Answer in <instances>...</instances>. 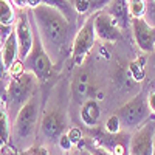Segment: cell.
Here are the masks:
<instances>
[{
	"label": "cell",
	"instance_id": "8",
	"mask_svg": "<svg viewBox=\"0 0 155 155\" xmlns=\"http://www.w3.org/2000/svg\"><path fill=\"white\" fill-rule=\"evenodd\" d=\"M14 33L19 44V59L23 61L30 54L34 44V25L30 16V8L19 9L14 22Z\"/></svg>",
	"mask_w": 155,
	"mask_h": 155
},
{
	"label": "cell",
	"instance_id": "28",
	"mask_svg": "<svg viewBox=\"0 0 155 155\" xmlns=\"http://www.w3.org/2000/svg\"><path fill=\"white\" fill-rule=\"evenodd\" d=\"M90 2H92V9H96V8H102L109 5L110 0H90Z\"/></svg>",
	"mask_w": 155,
	"mask_h": 155
},
{
	"label": "cell",
	"instance_id": "17",
	"mask_svg": "<svg viewBox=\"0 0 155 155\" xmlns=\"http://www.w3.org/2000/svg\"><path fill=\"white\" fill-rule=\"evenodd\" d=\"M11 127H12V121L8 115L6 106L0 107V140L3 141V144H9L11 141Z\"/></svg>",
	"mask_w": 155,
	"mask_h": 155
},
{
	"label": "cell",
	"instance_id": "11",
	"mask_svg": "<svg viewBox=\"0 0 155 155\" xmlns=\"http://www.w3.org/2000/svg\"><path fill=\"white\" fill-rule=\"evenodd\" d=\"M123 28L106 9H101L95 14V33L96 37L104 42H116L121 37Z\"/></svg>",
	"mask_w": 155,
	"mask_h": 155
},
{
	"label": "cell",
	"instance_id": "36",
	"mask_svg": "<svg viewBox=\"0 0 155 155\" xmlns=\"http://www.w3.org/2000/svg\"><path fill=\"white\" fill-rule=\"evenodd\" d=\"M0 155H3V153H2V152H0Z\"/></svg>",
	"mask_w": 155,
	"mask_h": 155
},
{
	"label": "cell",
	"instance_id": "30",
	"mask_svg": "<svg viewBox=\"0 0 155 155\" xmlns=\"http://www.w3.org/2000/svg\"><path fill=\"white\" fill-rule=\"evenodd\" d=\"M8 73V68H6V65H5V62H3V59H2V54H0V81L3 79V76Z\"/></svg>",
	"mask_w": 155,
	"mask_h": 155
},
{
	"label": "cell",
	"instance_id": "3",
	"mask_svg": "<svg viewBox=\"0 0 155 155\" xmlns=\"http://www.w3.org/2000/svg\"><path fill=\"white\" fill-rule=\"evenodd\" d=\"M37 84L39 79L31 71H23L20 76L9 78L5 96H6V110L11 121H14L19 110L37 92Z\"/></svg>",
	"mask_w": 155,
	"mask_h": 155
},
{
	"label": "cell",
	"instance_id": "9",
	"mask_svg": "<svg viewBox=\"0 0 155 155\" xmlns=\"http://www.w3.org/2000/svg\"><path fill=\"white\" fill-rule=\"evenodd\" d=\"M67 130V118L64 112L58 107L45 110L44 116L41 118L39 134L47 143H58L59 137Z\"/></svg>",
	"mask_w": 155,
	"mask_h": 155
},
{
	"label": "cell",
	"instance_id": "27",
	"mask_svg": "<svg viewBox=\"0 0 155 155\" xmlns=\"http://www.w3.org/2000/svg\"><path fill=\"white\" fill-rule=\"evenodd\" d=\"M147 106H149L150 112L155 113V92H150L147 95Z\"/></svg>",
	"mask_w": 155,
	"mask_h": 155
},
{
	"label": "cell",
	"instance_id": "33",
	"mask_svg": "<svg viewBox=\"0 0 155 155\" xmlns=\"http://www.w3.org/2000/svg\"><path fill=\"white\" fill-rule=\"evenodd\" d=\"M153 146H155V140H153ZM153 155H155V152H153Z\"/></svg>",
	"mask_w": 155,
	"mask_h": 155
},
{
	"label": "cell",
	"instance_id": "6",
	"mask_svg": "<svg viewBox=\"0 0 155 155\" xmlns=\"http://www.w3.org/2000/svg\"><path fill=\"white\" fill-rule=\"evenodd\" d=\"M95 39H96V33H95V14H93L82 23V27L78 30V33L73 37L70 54L76 67H81L84 64L87 54L95 45Z\"/></svg>",
	"mask_w": 155,
	"mask_h": 155
},
{
	"label": "cell",
	"instance_id": "7",
	"mask_svg": "<svg viewBox=\"0 0 155 155\" xmlns=\"http://www.w3.org/2000/svg\"><path fill=\"white\" fill-rule=\"evenodd\" d=\"M155 113L150 115V118L135 129L130 135L129 141V155H153L155 146Z\"/></svg>",
	"mask_w": 155,
	"mask_h": 155
},
{
	"label": "cell",
	"instance_id": "19",
	"mask_svg": "<svg viewBox=\"0 0 155 155\" xmlns=\"http://www.w3.org/2000/svg\"><path fill=\"white\" fill-rule=\"evenodd\" d=\"M76 147H78V150L85 147V149H88L90 152H92L93 155H113L109 149H106V147H102V146L96 144L92 138H88V140H87V138H82V141H81V143L78 144Z\"/></svg>",
	"mask_w": 155,
	"mask_h": 155
},
{
	"label": "cell",
	"instance_id": "38",
	"mask_svg": "<svg viewBox=\"0 0 155 155\" xmlns=\"http://www.w3.org/2000/svg\"><path fill=\"white\" fill-rule=\"evenodd\" d=\"M152 2H155V0H152Z\"/></svg>",
	"mask_w": 155,
	"mask_h": 155
},
{
	"label": "cell",
	"instance_id": "29",
	"mask_svg": "<svg viewBox=\"0 0 155 155\" xmlns=\"http://www.w3.org/2000/svg\"><path fill=\"white\" fill-rule=\"evenodd\" d=\"M12 5H14L17 9H22V8H28V2L30 0H11Z\"/></svg>",
	"mask_w": 155,
	"mask_h": 155
},
{
	"label": "cell",
	"instance_id": "14",
	"mask_svg": "<svg viewBox=\"0 0 155 155\" xmlns=\"http://www.w3.org/2000/svg\"><path fill=\"white\" fill-rule=\"evenodd\" d=\"M109 14L120 23V27L124 30L130 23V14H129L127 0H110L109 5L104 8Z\"/></svg>",
	"mask_w": 155,
	"mask_h": 155
},
{
	"label": "cell",
	"instance_id": "12",
	"mask_svg": "<svg viewBox=\"0 0 155 155\" xmlns=\"http://www.w3.org/2000/svg\"><path fill=\"white\" fill-rule=\"evenodd\" d=\"M79 116H81V121L87 126V127H98L99 118H101V106L96 99L88 98L85 99L81 109H79Z\"/></svg>",
	"mask_w": 155,
	"mask_h": 155
},
{
	"label": "cell",
	"instance_id": "37",
	"mask_svg": "<svg viewBox=\"0 0 155 155\" xmlns=\"http://www.w3.org/2000/svg\"><path fill=\"white\" fill-rule=\"evenodd\" d=\"M64 155H67V152H65V153H64Z\"/></svg>",
	"mask_w": 155,
	"mask_h": 155
},
{
	"label": "cell",
	"instance_id": "34",
	"mask_svg": "<svg viewBox=\"0 0 155 155\" xmlns=\"http://www.w3.org/2000/svg\"><path fill=\"white\" fill-rule=\"evenodd\" d=\"M0 48H2V41H0Z\"/></svg>",
	"mask_w": 155,
	"mask_h": 155
},
{
	"label": "cell",
	"instance_id": "32",
	"mask_svg": "<svg viewBox=\"0 0 155 155\" xmlns=\"http://www.w3.org/2000/svg\"><path fill=\"white\" fill-rule=\"evenodd\" d=\"M3 146H5V144H3V141H2V140H0V149H2Z\"/></svg>",
	"mask_w": 155,
	"mask_h": 155
},
{
	"label": "cell",
	"instance_id": "31",
	"mask_svg": "<svg viewBox=\"0 0 155 155\" xmlns=\"http://www.w3.org/2000/svg\"><path fill=\"white\" fill-rule=\"evenodd\" d=\"M78 155H93V153L90 152L88 149H85V147H84V149H79V150H78Z\"/></svg>",
	"mask_w": 155,
	"mask_h": 155
},
{
	"label": "cell",
	"instance_id": "25",
	"mask_svg": "<svg viewBox=\"0 0 155 155\" xmlns=\"http://www.w3.org/2000/svg\"><path fill=\"white\" fill-rule=\"evenodd\" d=\"M23 71H27V70H25V67H23V61H20V59H17V61L8 68V74H9V78L20 76Z\"/></svg>",
	"mask_w": 155,
	"mask_h": 155
},
{
	"label": "cell",
	"instance_id": "26",
	"mask_svg": "<svg viewBox=\"0 0 155 155\" xmlns=\"http://www.w3.org/2000/svg\"><path fill=\"white\" fill-rule=\"evenodd\" d=\"M58 146H59V149L64 150V152H70V150H71L73 144H71V141H70V138H68V135H67L65 132H64V134L59 137V140H58Z\"/></svg>",
	"mask_w": 155,
	"mask_h": 155
},
{
	"label": "cell",
	"instance_id": "24",
	"mask_svg": "<svg viewBox=\"0 0 155 155\" xmlns=\"http://www.w3.org/2000/svg\"><path fill=\"white\" fill-rule=\"evenodd\" d=\"M73 6H74L78 14L82 16V14H87V12L92 9V2H90V0H74Z\"/></svg>",
	"mask_w": 155,
	"mask_h": 155
},
{
	"label": "cell",
	"instance_id": "1",
	"mask_svg": "<svg viewBox=\"0 0 155 155\" xmlns=\"http://www.w3.org/2000/svg\"><path fill=\"white\" fill-rule=\"evenodd\" d=\"M30 16L41 37V42L53 64L54 65L62 64L68 50L71 53L70 47L73 44L71 37H74L71 34L74 23H71L59 9L44 3L30 8Z\"/></svg>",
	"mask_w": 155,
	"mask_h": 155
},
{
	"label": "cell",
	"instance_id": "18",
	"mask_svg": "<svg viewBox=\"0 0 155 155\" xmlns=\"http://www.w3.org/2000/svg\"><path fill=\"white\" fill-rule=\"evenodd\" d=\"M16 16V6L11 0H0V25H14Z\"/></svg>",
	"mask_w": 155,
	"mask_h": 155
},
{
	"label": "cell",
	"instance_id": "22",
	"mask_svg": "<svg viewBox=\"0 0 155 155\" xmlns=\"http://www.w3.org/2000/svg\"><path fill=\"white\" fill-rule=\"evenodd\" d=\"M65 134L68 135V138H70V141H71V144L73 146H78L82 141V138H84V134H82V130L79 127H71V129H67L65 130Z\"/></svg>",
	"mask_w": 155,
	"mask_h": 155
},
{
	"label": "cell",
	"instance_id": "35",
	"mask_svg": "<svg viewBox=\"0 0 155 155\" xmlns=\"http://www.w3.org/2000/svg\"><path fill=\"white\" fill-rule=\"evenodd\" d=\"M70 2H71V3H73V2H74V0H70Z\"/></svg>",
	"mask_w": 155,
	"mask_h": 155
},
{
	"label": "cell",
	"instance_id": "16",
	"mask_svg": "<svg viewBox=\"0 0 155 155\" xmlns=\"http://www.w3.org/2000/svg\"><path fill=\"white\" fill-rule=\"evenodd\" d=\"M90 92V82H88V74L85 70H79L74 78H73V84H71V93L73 98L79 102H84V99L88 96Z\"/></svg>",
	"mask_w": 155,
	"mask_h": 155
},
{
	"label": "cell",
	"instance_id": "21",
	"mask_svg": "<svg viewBox=\"0 0 155 155\" xmlns=\"http://www.w3.org/2000/svg\"><path fill=\"white\" fill-rule=\"evenodd\" d=\"M104 129L109 132V134H118L123 130V127H121V121H120V116L118 115H112L109 116V118L106 120L104 123Z\"/></svg>",
	"mask_w": 155,
	"mask_h": 155
},
{
	"label": "cell",
	"instance_id": "10",
	"mask_svg": "<svg viewBox=\"0 0 155 155\" xmlns=\"http://www.w3.org/2000/svg\"><path fill=\"white\" fill-rule=\"evenodd\" d=\"M130 28L137 47L143 53H155V25H150L144 17H132Z\"/></svg>",
	"mask_w": 155,
	"mask_h": 155
},
{
	"label": "cell",
	"instance_id": "5",
	"mask_svg": "<svg viewBox=\"0 0 155 155\" xmlns=\"http://www.w3.org/2000/svg\"><path fill=\"white\" fill-rule=\"evenodd\" d=\"M34 25V23H33ZM53 61L48 56V53L45 51L42 42H41V37H39L36 28H34V44H33V48L30 51V54L23 59V67L27 71H31L39 82H45L50 74H51V70H53Z\"/></svg>",
	"mask_w": 155,
	"mask_h": 155
},
{
	"label": "cell",
	"instance_id": "15",
	"mask_svg": "<svg viewBox=\"0 0 155 155\" xmlns=\"http://www.w3.org/2000/svg\"><path fill=\"white\" fill-rule=\"evenodd\" d=\"M0 54H2V59L5 62L6 68H9L12 64L19 59V44H17V37H16V33L14 31H12L6 37V41L2 44Z\"/></svg>",
	"mask_w": 155,
	"mask_h": 155
},
{
	"label": "cell",
	"instance_id": "4",
	"mask_svg": "<svg viewBox=\"0 0 155 155\" xmlns=\"http://www.w3.org/2000/svg\"><path fill=\"white\" fill-rule=\"evenodd\" d=\"M116 115L120 116L121 121V127L123 130H135L141 124H144L149 118H150V109L147 106V96L144 98V95H138L134 99H130L124 104Z\"/></svg>",
	"mask_w": 155,
	"mask_h": 155
},
{
	"label": "cell",
	"instance_id": "13",
	"mask_svg": "<svg viewBox=\"0 0 155 155\" xmlns=\"http://www.w3.org/2000/svg\"><path fill=\"white\" fill-rule=\"evenodd\" d=\"M42 3L59 9L71 23H76V19H78L79 14L76 12V9H74V6H73V3L70 2V0H30L28 8H34L37 5H42Z\"/></svg>",
	"mask_w": 155,
	"mask_h": 155
},
{
	"label": "cell",
	"instance_id": "2",
	"mask_svg": "<svg viewBox=\"0 0 155 155\" xmlns=\"http://www.w3.org/2000/svg\"><path fill=\"white\" fill-rule=\"evenodd\" d=\"M39 126H41V96L39 92H36L19 110L17 116L12 121L9 141L12 149L16 152H22L34 146Z\"/></svg>",
	"mask_w": 155,
	"mask_h": 155
},
{
	"label": "cell",
	"instance_id": "23",
	"mask_svg": "<svg viewBox=\"0 0 155 155\" xmlns=\"http://www.w3.org/2000/svg\"><path fill=\"white\" fill-rule=\"evenodd\" d=\"M16 155H50V150L45 146H31L28 149H25L22 152H16Z\"/></svg>",
	"mask_w": 155,
	"mask_h": 155
},
{
	"label": "cell",
	"instance_id": "20",
	"mask_svg": "<svg viewBox=\"0 0 155 155\" xmlns=\"http://www.w3.org/2000/svg\"><path fill=\"white\" fill-rule=\"evenodd\" d=\"M129 73L132 79L137 82H141L146 78V68H144V61H134L129 64Z\"/></svg>",
	"mask_w": 155,
	"mask_h": 155
}]
</instances>
